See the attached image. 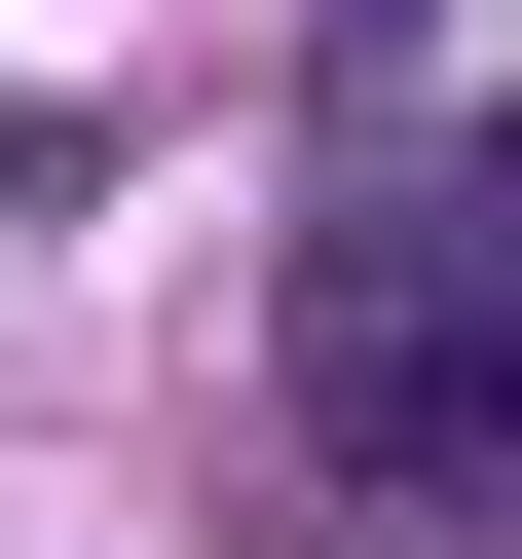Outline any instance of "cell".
Here are the masks:
<instances>
[{
  "label": "cell",
  "mask_w": 522,
  "mask_h": 559,
  "mask_svg": "<svg viewBox=\"0 0 522 559\" xmlns=\"http://www.w3.org/2000/svg\"><path fill=\"white\" fill-rule=\"evenodd\" d=\"M299 411H336L411 522H522V150H373V187H336Z\"/></svg>",
  "instance_id": "1"
}]
</instances>
